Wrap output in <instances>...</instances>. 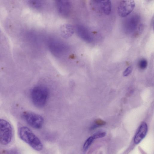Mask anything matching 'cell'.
Here are the masks:
<instances>
[{
	"label": "cell",
	"instance_id": "6da1fadb",
	"mask_svg": "<svg viewBox=\"0 0 154 154\" xmlns=\"http://www.w3.org/2000/svg\"><path fill=\"white\" fill-rule=\"evenodd\" d=\"M20 138L28 144L35 150L40 151L43 148V145L39 139L32 131L26 126H22L19 130Z\"/></svg>",
	"mask_w": 154,
	"mask_h": 154
},
{
	"label": "cell",
	"instance_id": "7a4b0ae2",
	"mask_svg": "<svg viewBox=\"0 0 154 154\" xmlns=\"http://www.w3.org/2000/svg\"><path fill=\"white\" fill-rule=\"evenodd\" d=\"M49 95V91L47 87L38 85L34 87L31 92V97L34 105L37 107H43L46 104Z\"/></svg>",
	"mask_w": 154,
	"mask_h": 154
},
{
	"label": "cell",
	"instance_id": "3957f363",
	"mask_svg": "<svg viewBox=\"0 0 154 154\" xmlns=\"http://www.w3.org/2000/svg\"><path fill=\"white\" fill-rule=\"evenodd\" d=\"M48 48L52 54L56 57L63 56L67 53L69 47L65 43L58 39L51 38L47 42Z\"/></svg>",
	"mask_w": 154,
	"mask_h": 154
},
{
	"label": "cell",
	"instance_id": "277c9868",
	"mask_svg": "<svg viewBox=\"0 0 154 154\" xmlns=\"http://www.w3.org/2000/svg\"><path fill=\"white\" fill-rule=\"evenodd\" d=\"M11 125L8 121L0 119V143L6 145L11 142L12 137Z\"/></svg>",
	"mask_w": 154,
	"mask_h": 154
},
{
	"label": "cell",
	"instance_id": "5b68a950",
	"mask_svg": "<svg viewBox=\"0 0 154 154\" xmlns=\"http://www.w3.org/2000/svg\"><path fill=\"white\" fill-rule=\"evenodd\" d=\"M22 116L27 123L31 127L36 129L42 127L44 119L42 116L37 113L30 112H25Z\"/></svg>",
	"mask_w": 154,
	"mask_h": 154
},
{
	"label": "cell",
	"instance_id": "8992f818",
	"mask_svg": "<svg viewBox=\"0 0 154 154\" xmlns=\"http://www.w3.org/2000/svg\"><path fill=\"white\" fill-rule=\"evenodd\" d=\"M91 5L94 10L105 15H109L111 12L112 5L109 0L92 1Z\"/></svg>",
	"mask_w": 154,
	"mask_h": 154
},
{
	"label": "cell",
	"instance_id": "52a82bcc",
	"mask_svg": "<svg viewBox=\"0 0 154 154\" xmlns=\"http://www.w3.org/2000/svg\"><path fill=\"white\" fill-rule=\"evenodd\" d=\"M135 6L133 0H124L120 2L118 7L119 15L124 17L129 15L133 11Z\"/></svg>",
	"mask_w": 154,
	"mask_h": 154
},
{
	"label": "cell",
	"instance_id": "ba28073f",
	"mask_svg": "<svg viewBox=\"0 0 154 154\" xmlns=\"http://www.w3.org/2000/svg\"><path fill=\"white\" fill-rule=\"evenodd\" d=\"M57 10L61 16L67 17L70 14L72 9V5L68 0H58L55 2Z\"/></svg>",
	"mask_w": 154,
	"mask_h": 154
},
{
	"label": "cell",
	"instance_id": "9c48e42d",
	"mask_svg": "<svg viewBox=\"0 0 154 154\" xmlns=\"http://www.w3.org/2000/svg\"><path fill=\"white\" fill-rule=\"evenodd\" d=\"M75 30L79 36L84 41L88 43L91 42L93 38L89 30L83 25L79 24L75 28Z\"/></svg>",
	"mask_w": 154,
	"mask_h": 154
},
{
	"label": "cell",
	"instance_id": "30bf717a",
	"mask_svg": "<svg viewBox=\"0 0 154 154\" xmlns=\"http://www.w3.org/2000/svg\"><path fill=\"white\" fill-rule=\"evenodd\" d=\"M148 131L147 124L142 123L139 127L134 136V142L135 144L139 143L145 137Z\"/></svg>",
	"mask_w": 154,
	"mask_h": 154
},
{
	"label": "cell",
	"instance_id": "8fae6325",
	"mask_svg": "<svg viewBox=\"0 0 154 154\" xmlns=\"http://www.w3.org/2000/svg\"><path fill=\"white\" fill-rule=\"evenodd\" d=\"M139 18L137 16L131 17L127 20L125 25V31L129 33L132 32L137 28Z\"/></svg>",
	"mask_w": 154,
	"mask_h": 154
},
{
	"label": "cell",
	"instance_id": "7c38bea8",
	"mask_svg": "<svg viewBox=\"0 0 154 154\" xmlns=\"http://www.w3.org/2000/svg\"><path fill=\"white\" fill-rule=\"evenodd\" d=\"M74 29L73 26L69 24H64L60 28V32L63 38H67L71 37L73 34Z\"/></svg>",
	"mask_w": 154,
	"mask_h": 154
},
{
	"label": "cell",
	"instance_id": "4fadbf2b",
	"mask_svg": "<svg viewBox=\"0 0 154 154\" xmlns=\"http://www.w3.org/2000/svg\"><path fill=\"white\" fill-rule=\"evenodd\" d=\"M28 3L31 7L37 10L42 8L43 5V2L39 0H29Z\"/></svg>",
	"mask_w": 154,
	"mask_h": 154
},
{
	"label": "cell",
	"instance_id": "5bb4252c",
	"mask_svg": "<svg viewBox=\"0 0 154 154\" xmlns=\"http://www.w3.org/2000/svg\"><path fill=\"white\" fill-rule=\"evenodd\" d=\"M94 139L92 136L89 137L84 143L83 149L85 150L87 149L91 144Z\"/></svg>",
	"mask_w": 154,
	"mask_h": 154
},
{
	"label": "cell",
	"instance_id": "9a60e30c",
	"mask_svg": "<svg viewBox=\"0 0 154 154\" xmlns=\"http://www.w3.org/2000/svg\"><path fill=\"white\" fill-rule=\"evenodd\" d=\"M147 65V62L145 59H142L139 61L138 66L139 67L142 69L146 68Z\"/></svg>",
	"mask_w": 154,
	"mask_h": 154
},
{
	"label": "cell",
	"instance_id": "2e32d148",
	"mask_svg": "<svg viewBox=\"0 0 154 154\" xmlns=\"http://www.w3.org/2000/svg\"><path fill=\"white\" fill-rule=\"evenodd\" d=\"M106 133L104 131H99L94 134L92 136L94 139L104 137Z\"/></svg>",
	"mask_w": 154,
	"mask_h": 154
},
{
	"label": "cell",
	"instance_id": "e0dca14e",
	"mask_svg": "<svg viewBox=\"0 0 154 154\" xmlns=\"http://www.w3.org/2000/svg\"><path fill=\"white\" fill-rule=\"evenodd\" d=\"M132 68L131 66L128 67L124 71L123 73V75L124 76L128 75L131 72Z\"/></svg>",
	"mask_w": 154,
	"mask_h": 154
},
{
	"label": "cell",
	"instance_id": "ac0fdd59",
	"mask_svg": "<svg viewBox=\"0 0 154 154\" xmlns=\"http://www.w3.org/2000/svg\"><path fill=\"white\" fill-rule=\"evenodd\" d=\"M96 123L97 124H99L102 125L104 124V122L101 120L100 119H98L96 121Z\"/></svg>",
	"mask_w": 154,
	"mask_h": 154
}]
</instances>
